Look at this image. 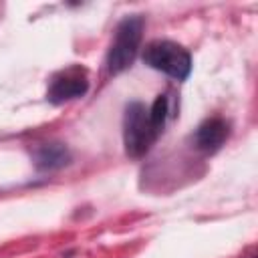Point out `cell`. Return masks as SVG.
Segmentation results:
<instances>
[{
    "mask_svg": "<svg viewBox=\"0 0 258 258\" xmlns=\"http://www.w3.org/2000/svg\"><path fill=\"white\" fill-rule=\"evenodd\" d=\"M230 129H228V123L220 117H212V119H206L198 129H196V135H194V143L200 151H206V153H214L222 147V143L226 141Z\"/></svg>",
    "mask_w": 258,
    "mask_h": 258,
    "instance_id": "obj_5",
    "label": "cell"
},
{
    "mask_svg": "<svg viewBox=\"0 0 258 258\" xmlns=\"http://www.w3.org/2000/svg\"><path fill=\"white\" fill-rule=\"evenodd\" d=\"M89 89V81H87V73L79 67H71L62 73H58L56 77H52L50 87L46 91V99L54 105H60L64 101L83 97Z\"/></svg>",
    "mask_w": 258,
    "mask_h": 258,
    "instance_id": "obj_4",
    "label": "cell"
},
{
    "mask_svg": "<svg viewBox=\"0 0 258 258\" xmlns=\"http://www.w3.org/2000/svg\"><path fill=\"white\" fill-rule=\"evenodd\" d=\"M143 60L155 71H161L177 81L187 79L191 73L189 52L171 40H153L143 48Z\"/></svg>",
    "mask_w": 258,
    "mask_h": 258,
    "instance_id": "obj_3",
    "label": "cell"
},
{
    "mask_svg": "<svg viewBox=\"0 0 258 258\" xmlns=\"http://www.w3.org/2000/svg\"><path fill=\"white\" fill-rule=\"evenodd\" d=\"M143 34V18L133 14L119 22L115 30V38L111 42L109 54H107V69L109 73H121L127 67H131Z\"/></svg>",
    "mask_w": 258,
    "mask_h": 258,
    "instance_id": "obj_2",
    "label": "cell"
},
{
    "mask_svg": "<svg viewBox=\"0 0 258 258\" xmlns=\"http://www.w3.org/2000/svg\"><path fill=\"white\" fill-rule=\"evenodd\" d=\"M67 161H69V151L60 143H48L36 151V165L40 169H54L64 165Z\"/></svg>",
    "mask_w": 258,
    "mask_h": 258,
    "instance_id": "obj_6",
    "label": "cell"
},
{
    "mask_svg": "<svg viewBox=\"0 0 258 258\" xmlns=\"http://www.w3.org/2000/svg\"><path fill=\"white\" fill-rule=\"evenodd\" d=\"M161 131L163 127H159L153 121L149 107L137 101L127 105L125 117H123V143H125L127 155L131 157L145 155Z\"/></svg>",
    "mask_w": 258,
    "mask_h": 258,
    "instance_id": "obj_1",
    "label": "cell"
}]
</instances>
